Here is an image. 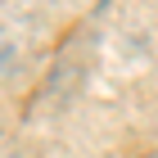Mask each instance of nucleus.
<instances>
[]
</instances>
